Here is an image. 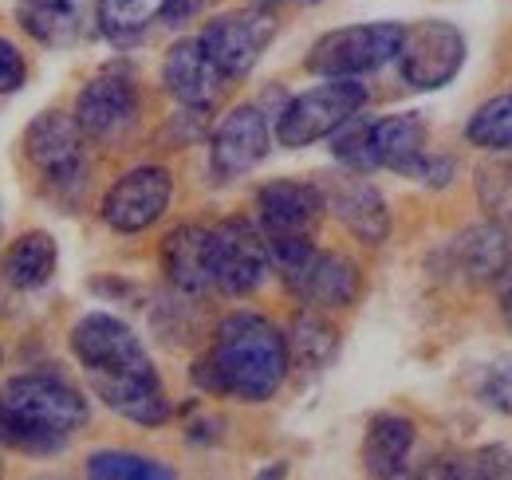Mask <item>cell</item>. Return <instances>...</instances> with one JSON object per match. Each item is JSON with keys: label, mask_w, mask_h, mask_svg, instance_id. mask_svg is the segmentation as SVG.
Returning a JSON list of instances; mask_svg holds the SVG:
<instances>
[{"label": "cell", "mask_w": 512, "mask_h": 480, "mask_svg": "<svg viewBox=\"0 0 512 480\" xmlns=\"http://www.w3.org/2000/svg\"><path fill=\"white\" fill-rule=\"evenodd\" d=\"M288 366V339L264 315L237 311L213 331V347L193 366V378L213 394L264 402L284 386Z\"/></svg>", "instance_id": "obj_1"}, {"label": "cell", "mask_w": 512, "mask_h": 480, "mask_svg": "<svg viewBox=\"0 0 512 480\" xmlns=\"http://www.w3.org/2000/svg\"><path fill=\"white\" fill-rule=\"evenodd\" d=\"M0 406L28 425L36 437H44L56 453L64 449L67 433L87 425V402L75 386H67L52 374H20L4 386Z\"/></svg>", "instance_id": "obj_2"}, {"label": "cell", "mask_w": 512, "mask_h": 480, "mask_svg": "<svg viewBox=\"0 0 512 480\" xmlns=\"http://www.w3.org/2000/svg\"><path fill=\"white\" fill-rule=\"evenodd\" d=\"M402 24H351L339 32H327L308 52V71L323 79H355L367 71H379L390 60H398Z\"/></svg>", "instance_id": "obj_3"}, {"label": "cell", "mask_w": 512, "mask_h": 480, "mask_svg": "<svg viewBox=\"0 0 512 480\" xmlns=\"http://www.w3.org/2000/svg\"><path fill=\"white\" fill-rule=\"evenodd\" d=\"M367 103V91L355 79H327L323 87H312L296 95L280 119H276V142L288 150L312 146L327 134H335L351 115H359Z\"/></svg>", "instance_id": "obj_4"}, {"label": "cell", "mask_w": 512, "mask_h": 480, "mask_svg": "<svg viewBox=\"0 0 512 480\" xmlns=\"http://www.w3.org/2000/svg\"><path fill=\"white\" fill-rule=\"evenodd\" d=\"M465 56H469V44L461 28L449 20H418L402 28L398 67H402V79L418 91H438L453 83Z\"/></svg>", "instance_id": "obj_5"}, {"label": "cell", "mask_w": 512, "mask_h": 480, "mask_svg": "<svg viewBox=\"0 0 512 480\" xmlns=\"http://www.w3.org/2000/svg\"><path fill=\"white\" fill-rule=\"evenodd\" d=\"M209 260H213V288H221L225 296L256 292L272 268L268 237H260V229L245 217L209 229Z\"/></svg>", "instance_id": "obj_6"}, {"label": "cell", "mask_w": 512, "mask_h": 480, "mask_svg": "<svg viewBox=\"0 0 512 480\" xmlns=\"http://www.w3.org/2000/svg\"><path fill=\"white\" fill-rule=\"evenodd\" d=\"M71 355L87 370V378H111V374H134L150 370L154 362L142 351L138 335L123 319L107 311H91L71 327Z\"/></svg>", "instance_id": "obj_7"}, {"label": "cell", "mask_w": 512, "mask_h": 480, "mask_svg": "<svg viewBox=\"0 0 512 480\" xmlns=\"http://www.w3.org/2000/svg\"><path fill=\"white\" fill-rule=\"evenodd\" d=\"M24 154L52 189H83L87 154H83V130L71 115L48 111L32 119V126L24 130Z\"/></svg>", "instance_id": "obj_8"}, {"label": "cell", "mask_w": 512, "mask_h": 480, "mask_svg": "<svg viewBox=\"0 0 512 480\" xmlns=\"http://www.w3.org/2000/svg\"><path fill=\"white\" fill-rule=\"evenodd\" d=\"M205 56L217 63V71L225 79H241L249 75L264 48L276 40V20L264 8H249V12H229L205 24V32L197 36Z\"/></svg>", "instance_id": "obj_9"}, {"label": "cell", "mask_w": 512, "mask_h": 480, "mask_svg": "<svg viewBox=\"0 0 512 480\" xmlns=\"http://www.w3.org/2000/svg\"><path fill=\"white\" fill-rule=\"evenodd\" d=\"M174 197V178L162 166H138L115 181L103 197V221L115 233H142L150 229Z\"/></svg>", "instance_id": "obj_10"}, {"label": "cell", "mask_w": 512, "mask_h": 480, "mask_svg": "<svg viewBox=\"0 0 512 480\" xmlns=\"http://www.w3.org/2000/svg\"><path fill=\"white\" fill-rule=\"evenodd\" d=\"M138 91L127 75H99L83 87L75 103V122L83 138L91 142H123L130 130L138 126Z\"/></svg>", "instance_id": "obj_11"}, {"label": "cell", "mask_w": 512, "mask_h": 480, "mask_svg": "<svg viewBox=\"0 0 512 480\" xmlns=\"http://www.w3.org/2000/svg\"><path fill=\"white\" fill-rule=\"evenodd\" d=\"M272 150V130H268V115L260 107H233L221 126L213 130V146H209V162L213 174L225 181L241 178L256 170Z\"/></svg>", "instance_id": "obj_12"}, {"label": "cell", "mask_w": 512, "mask_h": 480, "mask_svg": "<svg viewBox=\"0 0 512 480\" xmlns=\"http://www.w3.org/2000/svg\"><path fill=\"white\" fill-rule=\"evenodd\" d=\"M256 217L264 237H312L323 217V193L308 181H268L256 193Z\"/></svg>", "instance_id": "obj_13"}, {"label": "cell", "mask_w": 512, "mask_h": 480, "mask_svg": "<svg viewBox=\"0 0 512 480\" xmlns=\"http://www.w3.org/2000/svg\"><path fill=\"white\" fill-rule=\"evenodd\" d=\"M320 193L323 209H331L347 225L351 237H359L363 244H383L390 237V209L371 181H363L359 174L355 178H331Z\"/></svg>", "instance_id": "obj_14"}, {"label": "cell", "mask_w": 512, "mask_h": 480, "mask_svg": "<svg viewBox=\"0 0 512 480\" xmlns=\"http://www.w3.org/2000/svg\"><path fill=\"white\" fill-rule=\"evenodd\" d=\"M162 83L182 107H193V111H209L225 91V75L205 56L201 40H182L166 52Z\"/></svg>", "instance_id": "obj_15"}, {"label": "cell", "mask_w": 512, "mask_h": 480, "mask_svg": "<svg viewBox=\"0 0 512 480\" xmlns=\"http://www.w3.org/2000/svg\"><path fill=\"white\" fill-rule=\"evenodd\" d=\"M91 390L99 402H107L115 414L138 425H162L170 418L166 390L158 382V370H134V374H111V378H91Z\"/></svg>", "instance_id": "obj_16"}, {"label": "cell", "mask_w": 512, "mask_h": 480, "mask_svg": "<svg viewBox=\"0 0 512 480\" xmlns=\"http://www.w3.org/2000/svg\"><path fill=\"white\" fill-rule=\"evenodd\" d=\"M292 292L308 307H323V311L351 307L363 292V272L355 260H347L339 252H316L312 264L304 268V276L292 284Z\"/></svg>", "instance_id": "obj_17"}, {"label": "cell", "mask_w": 512, "mask_h": 480, "mask_svg": "<svg viewBox=\"0 0 512 480\" xmlns=\"http://www.w3.org/2000/svg\"><path fill=\"white\" fill-rule=\"evenodd\" d=\"M162 268L166 280L186 292V296H205L213 288V260H209V229L201 225H182L162 240Z\"/></svg>", "instance_id": "obj_18"}, {"label": "cell", "mask_w": 512, "mask_h": 480, "mask_svg": "<svg viewBox=\"0 0 512 480\" xmlns=\"http://www.w3.org/2000/svg\"><path fill=\"white\" fill-rule=\"evenodd\" d=\"M414 421L402 414H379L367 425V441H363V465L371 477H402L410 449H414Z\"/></svg>", "instance_id": "obj_19"}, {"label": "cell", "mask_w": 512, "mask_h": 480, "mask_svg": "<svg viewBox=\"0 0 512 480\" xmlns=\"http://www.w3.org/2000/svg\"><path fill=\"white\" fill-rule=\"evenodd\" d=\"M426 158V122L418 115H386L375 119V162L379 170L418 174Z\"/></svg>", "instance_id": "obj_20"}, {"label": "cell", "mask_w": 512, "mask_h": 480, "mask_svg": "<svg viewBox=\"0 0 512 480\" xmlns=\"http://www.w3.org/2000/svg\"><path fill=\"white\" fill-rule=\"evenodd\" d=\"M60 252L56 240L48 233H24L20 240H12V248L0 260V276L12 292H36L56 276Z\"/></svg>", "instance_id": "obj_21"}, {"label": "cell", "mask_w": 512, "mask_h": 480, "mask_svg": "<svg viewBox=\"0 0 512 480\" xmlns=\"http://www.w3.org/2000/svg\"><path fill=\"white\" fill-rule=\"evenodd\" d=\"M20 24L48 48H67L75 40H83V0H44V4H24Z\"/></svg>", "instance_id": "obj_22"}, {"label": "cell", "mask_w": 512, "mask_h": 480, "mask_svg": "<svg viewBox=\"0 0 512 480\" xmlns=\"http://www.w3.org/2000/svg\"><path fill=\"white\" fill-rule=\"evenodd\" d=\"M453 256H457L461 272L473 276V280L505 276V268H509V233H505V225H493V221L481 225V229H469L465 237H457Z\"/></svg>", "instance_id": "obj_23"}, {"label": "cell", "mask_w": 512, "mask_h": 480, "mask_svg": "<svg viewBox=\"0 0 512 480\" xmlns=\"http://www.w3.org/2000/svg\"><path fill=\"white\" fill-rule=\"evenodd\" d=\"M339 351V331L320 315H296L288 335V359H296L304 370H323Z\"/></svg>", "instance_id": "obj_24"}, {"label": "cell", "mask_w": 512, "mask_h": 480, "mask_svg": "<svg viewBox=\"0 0 512 480\" xmlns=\"http://www.w3.org/2000/svg\"><path fill=\"white\" fill-rule=\"evenodd\" d=\"M162 4L166 0H99V28L119 44L138 40L162 16Z\"/></svg>", "instance_id": "obj_25"}, {"label": "cell", "mask_w": 512, "mask_h": 480, "mask_svg": "<svg viewBox=\"0 0 512 480\" xmlns=\"http://www.w3.org/2000/svg\"><path fill=\"white\" fill-rule=\"evenodd\" d=\"M477 205L493 225L512 229V158H489L477 166Z\"/></svg>", "instance_id": "obj_26"}, {"label": "cell", "mask_w": 512, "mask_h": 480, "mask_svg": "<svg viewBox=\"0 0 512 480\" xmlns=\"http://www.w3.org/2000/svg\"><path fill=\"white\" fill-rule=\"evenodd\" d=\"M331 154L351 170V174H371L379 170L375 162V119H351L331 134Z\"/></svg>", "instance_id": "obj_27"}, {"label": "cell", "mask_w": 512, "mask_h": 480, "mask_svg": "<svg viewBox=\"0 0 512 480\" xmlns=\"http://www.w3.org/2000/svg\"><path fill=\"white\" fill-rule=\"evenodd\" d=\"M87 477H107V480H170L174 469L162 465V461H150V457H138V453H91L87 457Z\"/></svg>", "instance_id": "obj_28"}, {"label": "cell", "mask_w": 512, "mask_h": 480, "mask_svg": "<svg viewBox=\"0 0 512 480\" xmlns=\"http://www.w3.org/2000/svg\"><path fill=\"white\" fill-rule=\"evenodd\" d=\"M465 138L481 150H512V95L489 99L465 126Z\"/></svg>", "instance_id": "obj_29"}, {"label": "cell", "mask_w": 512, "mask_h": 480, "mask_svg": "<svg viewBox=\"0 0 512 480\" xmlns=\"http://www.w3.org/2000/svg\"><path fill=\"white\" fill-rule=\"evenodd\" d=\"M481 402L489 410L512 418V355H501L497 362H489V370L481 378Z\"/></svg>", "instance_id": "obj_30"}, {"label": "cell", "mask_w": 512, "mask_h": 480, "mask_svg": "<svg viewBox=\"0 0 512 480\" xmlns=\"http://www.w3.org/2000/svg\"><path fill=\"white\" fill-rule=\"evenodd\" d=\"M28 83V63L12 40H0V95H16Z\"/></svg>", "instance_id": "obj_31"}, {"label": "cell", "mask_w": 512, "mask_h": 480, "mask_svg": "<svg viewBox=\"0 0 512 480\" xmlns=\"http://www.w3.org/2000/svg\"><path fill=\"white\" fill-rule=\"evenodd\" d=\"M209 4H213V0H166L158 20H166V24H186L193 16H201Z\"/></svg>", "instance_id": "obj_32"}, {"label": "cell", "mask_w": 512, "mask_h": 480, "mask_svg": "<svg viewBox=\"0 0 512 480\" xmlns=\"http://www.w3.org/2000/svg\"><path fill=\"white\" fill-rule=\"evenodd\" d=\"M253 4L272 12V8H308V4H320V0H253Z\"/></svg>", "instance_id": "obj_33"}, {"label": "cell", "mask_w": 512, "mask_h": 480, "mask_svg": "<svg viewBox=\"0 0 512 480\" xmlns=\"http://www.w3.org/2000/svg\"><path fill=\"white\" fill-rule=\"evenodd\" d=\"M505 319H509V327H512V284L505 288Z\"/></svg>", "instance_id": "obj_34"}, {"label": "cell", "mask_w": 512, "mask_h": 480, "mask_svg": "<svg viewBox=\"0 0 512 480\" xmlns=\"http://www.w3.org/2000/svg\"><path fill=\"white\" fill-rule=\"evenodd\" d=\"M24 4H44V0H24Z\"/></svg>", "instance_id": "obj_35"}]
</instances>
